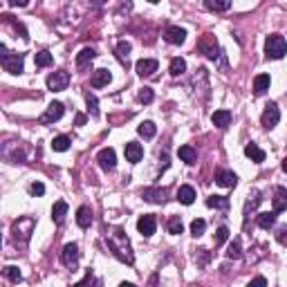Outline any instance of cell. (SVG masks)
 Returning <instances> with one entry per match:
<instances>
[{
	"mask_svg": "<svg viewBox=\"0 0 287 287\" xmlns=\"http://www.w3.org/2000/svg\"><path fill=\"white\" fill-rule=\"evenodd\" d=\"M0 63H3V70L9 72V74H23V54H12L7 52V45H0Z\"/></svg>",
	"mask_w": 287,
	"mask_h": 287,
	"instance_id": "cell-2",
	"label": "cell"
},
{
	"mask_svg": "<svg viewBox=\"0 0 287 287\" xmlns=\"http://www.w3.org/2000/svg\"><path fill=\"white\" fill-rule=\"evenodd\" d=\"M141 157H144V148H141V144H137V141H128V144H126V160L130 162V164H137V162H141Z\"/></svg>",
	"mask_w": 287,
	"mask_h": 287,
	"instance_id": "cell-18",
	"label": "cell"
},
{
	"mask_svg": "<svg viewBox=\"0 0 287 287\" xmlns=\"http://www.w3.org/2000/svg\"><path fill=\"white\" fill-rule=\"evenodd\" d=\"M137 97H139V101H141V103H151L153 99H155V94H153V90H151V88H141Z\"/></svg>",
	"mask_w": 287,
	"mask_h": 287,
	"instance_id": "cell-43",
	"label": "cell"
},
{
	"mask_svg": "<svg viewBox=\"0 0 287 287\" xmlns=\"http://www.w3.org/2000/svg\"><path fill=\"white\" fill-rule=\"evenodd\" d=\"M52 61H54V56H52L50 52H38L34 56L36 68H47V65H52Z\"/></svg>",
	"mask_w": 287,
	"mask_h": 287,
	"instance_id": "cell-34",
	"label": "cell"
},
{
	"mask_svg": "<svg viewBox=\"0 0 287 287\" xmlns=\"http://www.w3.org/2000/svg\"><path fill=\"white\" fill-rule=\"evenodd\" d=\"M70 137H65V135H59V137H54L52 139V148H54L56 153H63V151H68L70 148Z\"/></svg>",
	"mask_w": 287,
	"mask_h": 287,
	"instance_id": "cell-33",
	"label": "cell"
},
{
	"mask_svg": "<svg viewBox=\"0 0 287 287\" xmlns=\"http://www.w3.org/2000/svg\"><path fill=\"white\" fill-rule=\"evenodd\" d=\"M283 171H285V173H287V157H285V160H283Z\"/></svg>",
	"mask_w": 287,
	"mask_h": 287,
	"instance_id": "cell-51",
	"label": "cell"
},
{
	"mask_svg": "<svg viewBox=\"0 0 287 287\" xmlns=\"http://www.w3.org/2000/svg\"><path fill=\"white\" fill-rule=\"evenodd\" d=\"M65 215H68V202L59 200V202L54 204V209H52V220H54L56 224H63Z\"/></svg>",
	"mask_w": 287,
	"mask_h": 287,
	"instance_id": "cell-24",
	"label": "cell"
},
{
	"mask_svg": "<svg viewBox=\"0 0 287 287\" xmlns=\"http://www.w3.org/2000/svg\"><path fill=\"white\" fill-rule=\"evenodd\" d=\"M63 112H65V106L61 101H52L50 106H47V110L41 114V119L38 121L43 123V126H47V123H54V121H59L61 117H63Z\"/></svg>",
	"mask_w": 287,
	"mask_h": 287,
	"instance_id": "cell-5",
	"label": "cell"
},
{
	"mask_svg": "<svg viewBox=\"0 0 287 287\" xmlns=\"http://www.w3.org/2000/svg\"><path fill=\"white\" fill-rule=\"evenodd\" d=\"M130 50H132V47H130V43H126V41H121V43H119V45H117V50H114V54H117V59L121 61V63L126 65V68H128V54H130Z\"/></svg>",
	"mask_w": 287,
	"mask_h": 287,
	"instance_id": "cell-30",
	"label": "cell"
},
{
	"mask_svg": "<svg viewBox=\"0 0 287 287\" xmlns=\"http://www.w3.org/2000/svg\"><path fill=\"white\" fill-rule=\"evenodd\" d=\"M211 121H213V126H218V128H227L229 123H231V112H229V110H215L211 114Z\"/></svg>",
	"mask_w": 287,
	"mask_h": 287,
	"instance_id": "cell-21",
	"label": "cell"
},
{
	"mask_svg": "<svg viewBox=\"0 0 287 287\" xmlns=\"http://www.w3.org/2000/svg\"><path fill=\"white\" fill-rule=\"evenodd\" d=\"M242 256V245H240V238H236V240L229 245L227 249V258H231V260H236V258Z\"/></svg>",
	"mask_w": 287,
	"mask_h": 287,
	"instance_id": "cell-37",
	"label": "cell"
},
{
	"mask_svg": "<svg viewBox=\"0 0 287 287\" xmlns=\"http://www.w3.org/2000/svg\"><path fill=\"white\" fill-rule=\"evenodd\" d=\"M269 85H271L269 74H258L256 79H253V92H256V94H265L267 90H269Z\"/></svg>",
	"mask_w": 287,
	"mask_h": 287,
	"instance_id": "cell-22",
	"label": "cell"
},
{
	"mask_svg": "<svg viewBox=\"0 0 287 287\" xmlns=\"http://www.w3.org/2000/svg\"><path fill=\"white\" fill-rule=\"evenodd\" d=\"M85 103H88L90 114H92V117H99V101H97V97L88 92V94H85Z\"/></svg>",
	"mask_w": 287,
	"mask_h": 287,
	"instance_id": "cell-40",
	"label": "cell"
},
{
	"mask_svg": "<svg viewBox=\"0 0 287 287\" xmlns=\"http://www.w3.org/2000/svg\"><path fill=\"white\" fill-rule=\"evenodd\" d=\"M169 231L173 233V236H180V233L184 231V224H182V218H180V215H173V218L169 220Z\"/></svg>",
	"mask_w": 287,
	"mask_h": 287,
	"instance_id": "cell-39",
	"label": "cell"
},
{
	"mask_svg": "<svg viewBox=\"0 0 287 287\" xmlns=\"http://www.w3.org/2000/svg\"><path fill=\"white\" fill-rule=\"evenodd\" d=\"M137 132H139L144 139H153V137H155V132H157V126L153 121H144V123L137 126Z\"/></svg>",
	"mask_w": 287,
	"mask_h": 287,
	"instance_id": "cell-29",
	"label": "cell"
},
{
	"mask_svg": "<svg viewBox=\"0 0 287 287\" xmlns=\"http://www.w3.org/2000/svg\"><path fill=\"white\" fill-rule=\"evenodd\" d=\"M209 260H211V251H207V249H198V253H195V262H198L200 267H204Z\"/></svg>",
	"mask_w": 287,
	"mask_h": 287,
	"instance_id": "cell-42",
	"label": "cell"
},
{
	"mask_svg": "<svg viewBox=\"0 0 287 287\" xmlns=\"http://www.w3.org/2000/svg\"><path fill=\"white\" fill-rule=\"evenodd\" d=\"M178 200H180L182 204H193V200H195V189H193V186H189V184L180 186V189H178Z\"/></svg>",
	"mask_w": 287,
	"mask_h": 287,
	"instance_id": "cell-27",
	"label": "cell"
},
{
	"mask_svg": "<svg viewBox=\"0 0 287 287\" xmlns=\"http://www.w3.org/2000/svg\"><path fill=\"white\" fill-rule=\"evenodd\" d=\"M85 123V114H76V126H83Z\"/></svg>",
	"mask_w": 287,
	"mask_h": 287,
	"instance_id": "cell-49",
	"label": "cell"
},
{
	"mask_svg": "<svg viewBox=\"0 0 287 287\" xmlns=\"http://www.w3.org/2000/svg\"><path fill=\"white\" fill-rule=\"evenodd\" d=\"M169 72H171L173 76H182V74L186 72V61H184V59H180V56H175V59L171 61Z\"/></svg>",
	"mask_w": 287,
	"mask_h": 287,
	"instance_id": "cell-31",
	"label": "cell"
},
{
	"mask_svg": "<svg viewBox=\"0 0 287 287\" xmlns=\"http://www.w3.org/2000/svg\"><path fill=\"white\" fill-rule=\"evenodd\" d=\"M247 287H267V280L262 278V276H256L253 280H249V283H247Z\"/></svg>",
	"mask_w": 287,
	"mask_h": 287,
	"instance_id": "cell-46",
	"label": "cell"
},
{
	"mask_svg": "<svg viewBox=\"0 0 287 287\" xmlns=\"http://www.w3.org/2000/svg\"><path fill=\"white\" fill-rule=\"evenodd\" d=\"M258 195H260L258 191H251V198H253V200H247V204H245V215L249 213V209H256V207H258V202H260V198H258Z\"/></svg>",
	"mask_w": 287,
	"mask_h": 287,
	"instance_id": "cell-44",
	"label": "cell"
},
{
	"mask_svg": "<svg viewBox=\"0 0 287 287\" xmlns=\"http://www.w3.org/2000/svg\"><path fill=\"white\" fill-rule=\"evenodd\" d=\"M94 56H97V52H94L92 47H83V50L76 54V65H79V68H85V65L92 63Z\"/></svg>",
	"mask_w": 287,
	"mask_h": 287,
	"instance_id": "cell-25",
	"label": "cell"
},
{
	"mask_svg": "<svg viewBox=\"0 0 287 287\" xmlns=\"http://www.w3.org/2000/svg\"><path fill=\"white\" fill-rule=\"evenodd\" d=\"M245 155L249 157L251 162H256V164H262V162H265V151H262L258 144H253V141H249L245 146Z\"/></svg>",
	"mask_w": 287,
	"mask_h": 287,
	"instance_id": "cell-19",
	"label": "cell"
},
{
	"mask_svg": "<svg viewBox=\"0 0 287 287\" xmlns=\"http://www.w3.org/2000/svg\"><path fill=\"white\" fill-rule=\"evenodd\" d=\"M229 240V229L224 227H218L215 229V236H213V242H215V247H220V245H224V242Z\"/></svg>",
	"mask_w": 287,
	"mask_h": 287,
	"instance_id": "cell-38",
	"label": "cell"
},
{
	"mask_svg": "<svg viewBox=\"0 0 287 287\" xmlns=\"http://www.w3.org/2000/svg\"><path fill=\"white\" fill-rule=\"evenodd\" d=\"M207 207L209 209H220V211H227V209H229V198H224V195H211V198H207Z\"/></svg>",
	"mask_w": 287,
	"mask_h": 287,
	"instance_id": "cell-28",
	"label": "cell"
},
{
	"mask_svg": "<svg viewBox=\"0 0 287 287\" xmlns=\"http://www.w3.org/2000/svg\"><path fill=\"white\" fill-rule=\"evenodd\" d=\"M276 238H278V242H280V245H287V227L278 229V233H276Z\"/></svg>",
	"mask_w": 287,
	"mask_h": 287,
	"instance_id": "cell-47",
	"label": "cell"
},
{
	"mask_svg": "<svg viewBox=\"0 0 287 287\" xmlns=\"http://www.w3.org/2000/svg\"><path fill=\"white\" fill-rule=\"evenodd\" d=\"M198 50L202 52L204 56H209L211 61H215L218 59V41H215V36L213 34H204L198 41Z\"/></svg>",
	"mask_w": 287,
	"mask_h": 287,
	"instance_id": "cell-7",
	"label": "cell"
},
{
	"mask_svg": "<svg viewBox=\"0 0 287 287\" xmlns=\"http://www.w3.org/2000/svg\"><path fill=\"white\" fill-rule=\"evenodd\" d=\"M76 224H79L81 229H88L90 224H92V211H90V207H81L79 211H76Z\"/></svg>",
	"mask_w": 287,
	"mask_h": 287,
	"instance_id": "cell-26",
	"label": "cell"
},
{
	"mask_svg": "<svg viewBox=\"0 0 287 287\" xmlns=\"http://www.w3.org/2000/svg\"><path fill=\"white\" fill-rule=\"evenodd\" d=\"M278 121H280V110H278V106H276V103H267L265 112H262V117H260L262 128L271 130V128H274Z\"/></svg>",
	"mask_w": 287,
	"mask_h": 287,
	"instance_id": "cell-8",
	"label": "cell"
},
{
	"mask_svg": "<svg viewBox=\"0 0 287 287\" xmlns=\"http://www.w3.org/2000/svg\"><path fill=\"white\" fill-rule=\"evenodd\" d=\"M137 229H139V233H141L144 238H151L153 233H155V229H157V220H155V215H151V213L141 215V218L137 220Z\"/></svg>",
	"mask_w": 287,
	"mask_h": 287,
	"instance_id": "cell-9",
	"label": "cell"
},
{
	"mask_svg": "<svg viewBox=\"0 0 287 287\" xmlns=\"http://www.w3.org/2000/svg\"><path fill=\"white\" fill-rule=\"evenodd\" d=\"M9 5H12V7H25V0H12V3H9Z\"/></svg>",
	"mask_w": 287,
	"mask_h": 287,
	"instance_id": "cell-48",
	"label": "cell"
},
{
	"mask_svg": "<svg viewBox=\"0 0 287 287\" xmlns=\"http://www.w3.org/2000/svg\"><path fill=\"white\" fill-rule=\"evenodd\" d=\"M164 41H166V43H171V45H182V43L186 41V30H182V27H178V25L166 27V32H164Z\"/></svg>",
	"mask_w": 287,
	"mask_h": 287,
	"instance_id": "cell-12",
	"label": "cell"
},
{
	"mask_svg": "<svg viewBox=\"0 0 287 287\" xmlns=\"http://www.w3.org/2000/svg\"><path fill=\"white\" fill-rule=\"evenodd\" d=\"M74 287H103V283H101L99 278H94L92 271H88V274H85V278L79 280V283H76Z\"/></svg>",
	"mask_w": 287,
	"mask_h": 287,
	"instance_id": "cell-36",
	"label": "cell"
},
{
	"mask_svg": "<svg viewBox=\"0 0 287 287\" xmlns=\"http://www.w3.org/2000/svg\"><path fill=\"white\" fill-rule=\"evenodd\" d=\"M32 231H34V218H18L16 222H14L12 227V238L16 242H21V245H25L27 240H30Z\"/></svg>",
	"mask_w": 287,
	"mask_h": 287,
	"instance_id": "cell-4",
	"label": "cell"
},
{
	"mask_svg": "<svg viewBox=\"0 0 287 287\" xmlns=\"http://www.w3.org/2000/svg\"><path fill=\"white\" fill-rule=\"evenodd\" d=\"M30 193L32 195H43V193H45V186H43L41 182H34V184L30 186Z\"/></svg>",
	"mask_w": 287,
	"mask_h": 287,
	"instance_id": "cell-45",
	"label": "cell"
},
{
	"mask_svg": "<svg viewBox=\"0 0 287 287\" xmlns=\"http://www.w3.org/2000/svg\"><path fill=\"white\" fill-rule=\"evenodd\" d=\"M61 262H63L65 267H72V269L76 267V262H79V247H76L74 242L63 247V251H61Z\"/></svg>",
	"mask_w": 287,
	"mask_h": 287,
	"instance_id": "cell-10",
	"label": "cell"
},
{
	"mask_svg": "<svg viewBox=\"0 0 287 287\" xmlns=\"http://www.w3.org/2000/svg\"><path fill=\"white\" fill-rule=\"evenodd\" d=\"M106 242H108V249L112 251V256L117 260L126 262V265H132L135 262V256H132V249H130V240H128L126 231L121 227H114L106 233Z\"/></svg>",
	"mask_w": 287,
	"mask_h": 287,
	"instance_id": "cell-1",
	"label": "cell"
},
{
	"mask_svg": "<svg viewBox=\"0 0 287 287\" xmlns=\"http://www.w3.org/2000/svg\"><path fill=\"white\" fill-rule=\"evenodd\" d=\"M166 195H169V191H166V189H160V186H155V189H144V191H141V198L146 200V202H155V204H164V202H166Z\"/></svg>",
	"mask_w": 287,
	"mask_h": 287,
	"instance_id": "cell-14",
	"label": "cell"
},
{
	"mask_svg": "<svg viewBox=\"0 0 287 287\" xmlns=\"http://www.w3.org/2000/svg\"><path fill=\"white\" fill-rule=\"evenodd\" d=\"M215 184L224 186V189H233V186L238 184V178L233 171H218V173H215Z\"/></svg>",
	"mask_w": 287,
	"mask_h": 287,
	"instance_id": "cell-17",
	"label": "cell"
},
{
	"mask_svg": "<svg viewBox=\"0 0 287 287\" xmlns=\"http://www.w3.org/2000/svg\"><path fill=\"white\" fill-rule=\"evenodd\" d=\"M3 274L7 276L9 280H12V283H21L23 280V274H21V269H18V267H14V265H7L3 269Z\"/></svg>",
	"mask_w": 287,
	"mask_h": 287,
	"instance_id": "cell-35",
	"label": "cell"
},
{
	"mask_svg": "<svg viewBox=\"0 0 287 287\" xmlns=\"http://www.w3.org/2000/svg\"><path fill=\"white\" fill-rule=\"evenodd\" d=\"M276 215L278 213H274V211H265V213H258L256 215V222H258V227L260 229H271L276 224Z\"/></svg>",
	"mask_w": 287,
	"mask_h": 287,
	"instance_id": "cell-23",
	"label": "cell"
},
{
	"mask_svg": "<svg viewBox=\"0 0 287 287\" xmlns=\"http://www.w3.org/2000/svg\"><path fill=\"white\" fill-rule=\"evenodd\" d=\"M271 204H274V213L287 211V189H283V186H276V189H274V198H271Z\"/></svg>",
	"mask_w": 287,
	"mask_h": 287,
	"instance_id": "cell-15",
	"label": "cell"
},
{
	"mask_svg": "<svg viewBox=\"0 0 287 287\" xmlns=\"http://www.w3.org/2000/svg\"><path fill=\"white\" fill-rule=\"evenodd\" d=\"M204 7H207L209 12H227V9H231V3H229V0H222V3H218V0H207Z\"/></svg>",
	"mask_w": 287,
	"mask_h": 287,
	"instance_id": "cell-32",
	"label": "cell"
},
{
	"mask_svg": "<svg viewBox=\"0 0 287 287\" xmlns=\"http://www.w3.org/2000/svg\"><path fill=\"white\" fill-rule=\"evenodd\" d=\"M265 54L267 59H274V61L283 59L287 54V41L280 34H269L265 41Z\"/></svg>",
	"mask_w": 287,
	"mask_h": 287,
	"instance_id": "cell-3",
	"label": "cell"
},
{
	"mask_svg": "<svg viewBox=\"0 0 287 287\" xmlns=\"http://www.w3.org/2000/svg\"><path fill=\"white\" fill-rule=\"evenodd\" d=\"M97 162L103 171H112L114 166H117V155H114L112 148H103V151H99Z\"/></svg>",
	"mask_w": 287,
	"mask_h": 287,
	"instance_id": "cell-13",
	"label": "cell"
},
{
	"mask_svg": "<svg viewBox=\"0 0 287 287\" xmlns=\"http://www.w3.org/2000/svg\"><path fill=\"white\" fill-rule=\"evenodd\" d=\"M110 81H112V74L106 70V68H99L92 72V79H90V85L92 88H103V85H108Z\"/></svg>",
	"mask_w": 287,
	"mask_h": 287,
	"instance_id": "cell-16",
	"label": "cell"
},
{
	"mask_svg": "<svg viewBox=\"0 0 287 287\" xmlns=\"http://www.w3.org/2000/svg\"><path fill=\"white\" fill-rule=\"evenodd\" d=\"M70 83V72L65 70H59L54 72V74L47 76V88L52 90V92H61V90H65Z\"/></svg>",
	"mask_w": 287,
	"mask_h": 287,
	"instance_id": "cell-6",
	"label": "cell"
},
{
	"mask_svg": "<svg viewBox=\"0 0 287 287\" xmlns=\"http://www.w3.org/2000/svg\"><path fill=\"white\" fill-rule=\"evenodd\" d=\"M178 155H180V160L184 162V164H189V166L198 162V151H195L193 146H189V144H186V146H180Z\"/></svg>",
	"mask_w": 287,
	"mask_h": 287,
	"instance_id": "cell-20",
	"label": "cell"
},
{
	"mask_svg": "<svg viewBox=\"0 0 287 287\" xmlns=\"http://www.w3.org/2000/svg\"><path fill=\"white\" fill-rule=\"evenodd\" d=\"M204 229H207V222H204V220H193V222H191V233H193L195 238L202 236Z\"/></svg>",
	"mask_w": 287,
	"mask_h": 287,
	"instance_id": "cell-41",
	"label": "cell"
},
{
	"mask_svg": "<svg viewBox=\"0 0 287 287\" xmlns=\"http://www.w3.org/2000/svg\"><path fill=\"white\" fill-rule=\"evenodd\" d=\"M119 287H135V285H132V283H121Z\"/></svg>",
	"mask_w": 287,
	"mask_h": 287,
	"instance_id": "cell-50",
	"label": "cell"
},
{
	"mask_svg": "<svg viewBox=\"0 0 287 287\" xmlns=\"http://www.w3.org/2000/svg\"><path fill=\"white\" fill-rule=\"evenodd\" d=\"M157 68H160V63H157V59H139L135 65V72L141 76H153L157 72Z\"/></svg>",
	"mask_w": 287,
	"mask_h": 287,
	"instance_id": "cell-11",
	"label": "cell"
}]
</instances>
